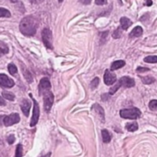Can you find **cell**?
<instances>
[{
	"label": "cell",
	"instance_id": "cell-1",
	"mask_svg": "<svg viewBox=\"0 0 157 157\" xmlns=\"http://www.w3.org/2000/svg\"><path fill=\"white\" fill-rule=\"evenodd\" d=\"M38 27V22L34 17L27 16L24 17L20 23V31L22 34L26 36H32L36 33Z\"/></svg>",
	"mask_w": 157,
	"mask_h": 157
},
{
	"label": "cell",
	"instance_id": "cell-2",
	"mask_svg": "<svg viewBox=\"0 0 157 157\" xmlns=\"http://www.w3.org/2000/svg\"><path fill=\"white\" fill-rule=\"evenodd\" d=\"M120 116L126 119H133L136 120L141 116V112L139 108H129V109H122L120 111Z\"/></svg>",
	"mask_w": 157,
	"mask_h": 157
},
{
	"label": "cell",
	"instance_id": "cell-3",
	"mask_svg": "<svg viewBox=\"0 0 157 157\" xmlns=\"http://www.w3.org/2000/svg\"><path fill=\"white\" fill-rule=\"evenodd\" d=\"M43 97H44V107L46 112H49L52 108L53 103H54V94L50 90L45 91L43 92Z\"/></svg>",
	"mask_w": 157,
	"mask_h": 157
},
{
	"label": "cell",
	"instance_id": "cell-4",
	"mask_svg": "<svg viewBox=\"0 0 157 157\" xmlns=\"http://www.w3.org/2000/svg\"><path fill=\"white\" fill-rule=\"evenodd\" d=\"M30 97L32 99V102H33V111H32V117L31 119V123H30V126L31 127H34L36 124L38 123V120H39V117H40V107H39V104L37 103L33 97L32 95L30 93Z\"/></svg>",
	"mask_w": 157,
	"mask_h": 157
},
{
	"label": "cell",
	"instance_id": "cell-5",
	"mask_svg": "<svg viewBox=\"0 0 157 157\" xmlns=\"http://www.w3.org/2000/svg\"><path fill=\"white\" fill-rule=\"evenodd\" d=\"M42 39L44 42V44L49 48V49H52L53 48V36H52V32L48 29V28H44L42 32Z\"/></svg>",
	"mask_w": 157,
	"mask_h": 157
},
{
	"label": "cell",
	"instance_id": "cell-6",
	"mask_svg": "<svg viewBox=\"0 0 157 157\" xmlns=\"http://www.w3.org/2000/svg\"><path fill=\"white\" fill-rule=\"evenodd\" d=\"M20 116L18 113H13L9 116H6L3 118V124L5 125V127H10L14 124H17L20 122Z\"/></svg>",
	"mask_w": 157,
	"mask_h": 157
},
{
	"label": "cell",
	"instance_id": "cell-7",
	"mask_svg": "<svg viewBox=\"0 0 157 157\" xmlns=\"http://www.w3.org/2000/svg\"><path fill=\"white\" fill-rule=\"evenodd\" d=\"M15 85L14 80L6 74H0V86L3 88H12Z\"/></svg>",
	"mask_w": 157,
	"mask_h": 157
},
{
	"label": "cell",
	"instance_id": "cell-8",
	"mask_svg": "<svg viewBox=\"0 0 157 157\" xmlns=\"http://www.w3.org/2000/svg\"><path fill=\"white\" fill-rule=\"evenodd\" d=\"M104 81L106 85H114L115 82L116 81V76L111 72L110 70L106 69L104 72Z\"/></svg>",
	"mask_w": 157,
	"mask_h": 157
},
{
	"label": "cell",
	"instance_id": "cell-9",
	"mask_svg": "<svg viewBox=\"0 0 157 157\" xmlns=\"http://www.w3.org/2000/svg\"><path fill=\"white\" fill-rule=\"evenodd\" d=\"M51 89V83L50 80L47 78H43L40 80L39 83V93L43 94V92H44L45 91H48Z\"/></svg>",
	"mask_w": 157,
	"mask_h": 157
},
{
	"label": "cell",
	"instance_id": "cell-10",
	"mask_svg": "<svg viewBox=\"0 0 157 157\" xmlns=\"http://www.w3.org/2000/svg\"><path fill=\"white\" fill-rule=\"evenodd\" d=\"M118 82L120 83V85L125 87V88H131L135 85V81L134 80L130 78V77H128V76H125V77H122L118 80Z\"/></svg>",
	"mask_w": 157,
	"mask_h": 157
},
{
	"label": "cell",
	"instance_id": "cell-11",
	"mask_svg": "<svg viewBox=\"0 0 157 157\" xmlns=\"http://www.w3.org/2000/svg\"><path fill=\"white\" fill-rule=\"evenodd\" d=\"M92 110L97 114V116H99L100 120L102 122L105 121V116H104V110L103 109V107L101 105H99L98 104H95L92 106Z\"/></svg>",
	"mask_w": 157,
	"mask_h": 157
},
{
	"label": "cell",
	"instance_id": "cell-12",
	"mask_svg": "<svg viewBox=\"0 0 157 157\" xmlns=\"http://www.w3.org/2000/svg\"><path fill=\"white\" fill-rule=\"evenodd\" d=\"M31 102L27 99H23L21 104H20V108H21V111L22 113L24 114L25 116H29V113H30V109H31Z\"/></svg>",
	"mask_w": 157,
	"mask_h": 157
},
{
	"label": "cell",
	"instance_id": "cell-13",
	"mask_svg": "<svg viewBox=\"0 0 157 157\" xmlns=\"http://www.w3.org/2000/svg\"><path fill=\"white\" fill-rule=\"evenodd\" d=\"M120 24H121V28L123 30H128L132 24V21L128 19L127 17H122L121 19H120Z\"/></svg>",
	"mask_w": 157,
	"mask_h": 157
},
{
	"label": "cell",
	"instance_id": "cell-14",
	"mask_svg": "<svg viewBox=\"0 0 157 157\" xmlns=\"http://www.w3.org/2000/svg\"><path fill=\"white\" fill-rule=\"evenodd\" d=\"M143 32V30L140 26H137L135 27L133 30L131 31V32L129 33V37L132 38V37H140V36L142 34Z\"/></svg>",
	"mask_w": 157,
	"mask_h": 157
},
{
	"label": "cell",
	"instance_id": "cell-15",
	"mask_svg": "<svg viewBox=\"0 0 157 157\" xmlns=\"http://www.w3.org/2000/svg\"><path fill=\"white\" fill-rule=\"evenodd\" d=\"M126 65V62L124 60H116V61H114L111 65V70H116L118 68H121Z\"/></svg>",
	"mask_w": 157,
	"mask_h": 157
},
{
	"label": "cell",
	"instance_id": "cell-16",
	"mask_svg": "<svg viewBox=\"0 0 157 157\" xmlns=\"http://www.w3.org/2000/svg\"><path fill=\"white\" fill-rule=\"evenodd\" d=\"M102 138H103V141L104 143H109L111 141V134L109 133V131L107 129H103L102 130Z\"/></svg>",
	"mask_w": 157,
	"mask_h": 157
},
{
	"label": "cell",
	"instance_id": "cell-17",
	"mask_svg": "<svg viewBox=\"0 0 157 157\" xmlns=\"http://www.w3.org/2000/svg\"><path fill=\"white\" fill-rule=\"evenodd\" d=\"M126 128L130 131V132H134L136 130H138L139 128V125L136 121H133V122H130V123H128L126 125Z\"/></svg>",
	"mask_w": 157,
	"mask_h": 157
},
{
	"label": "cell",
	"instance_id": "cell-18",
	"mask_svg": "<svg viewBox=\"0 0 157 157\" xmlns=\"http://www.w3.org/2000/svg\"><path fill=\"white\" fill-rule=\"evenodd\" d=\"M22 71H23V74H24V77H25L26 80L29 83H32V80H33V78H32V75L31 74V72L28 69H25V68H23Z\"/></svg>",
	"mask_w": 157,
	"mask_h": 157
},
{
	"label": "cell",
	"instance_id": "cell-19",
	"mask_svg": "<svg viewBox=\"0 0 157 157\" xmlns=\"http://www.w3.org/2000/svg\"><path fill=\"white\" fill-rule=\"evenodd\" d=\"M11 17V13L9 12V10L0 8V18H10Z\"/></svg>",
	"mask_w": 157,
	"mask_h": 157
},
{
	"label": "cell",
	"instance_id": "cell-20",
	"mask_svg": "<svg viewBox=\"0 0 157 157\" xmlns=\"http://www.w3.org/2000/svg\"><path fill=\"white\" fill-rule=\"evenodd\" d=\"M144 62L146 63H157V56H148L143 59Z\"/></svg>",
	"mask_w": 157,
	"mask_h": 157
},
{
	"label": "cell",
	"instance_id": "cell-21",
	"mask_svg": "<svg viewBox=\"0 0 157 157\" xmlns=\"http://www.w3.org/2000/svg\"><path fill=\"white\" fill-rule=\"evenodd\" d=\"M2 96L5 99L9 100V101H14L15 100V95L13 93H11V92H3Z\"/></svg>",
	"mask_w": 157,
	"mask_h": 157
},
{
	"label": "cell",
	"instance_id": "cell-22",
	"mask_svg": "<svg viewBox=\"0 0 157 157\" xmlns=\"http://www.w3.org/2000/svg\"><path fill=\"white\" fill-rule=\"evenodd\" d=\"M141 80L144 84H152L155 81V79L152 76H145L141 78Z\"/></svg>",
	"mask_w": 157,
	"mask_h": 157
},
{
	"label": "cell",
	"instance_id": "cell-23",
	"mask_svg": "<svg viewBox=\"0 0 157 157\" xmlns=\"http://www.w3.org/2000/svg\"><path fill=\"white\" fill-rule=\"evenodd\" d=\"M8 72H9V73H10L11 75H14V74H16L17 72H18V68H17V67H16L13 63L8 64Z\"/></svg>",
	"mask_w": 157,
	"mask_h": 157
},
{
	"label": "cell",
	"instance_id": "cell-24",
	"mask_svg": "<svg viewBox=\"0 0 157 157\" xmlns=\"http://www.w3.org/2000/svg\"><path fill=\"white\" fill-rule=\"evenodd\" d=\"M23 155V147L21 144H18L16 147V153H15V157H22Z\"/></svg>",
	"mask_w": 157,
	"mask_h": 157
},
{
	"label": "cell",
	"instance_id": "cell-25",
	"mask_svg": "<svg viewBox=\"0 0 157 157\" xmlns=\"http://www.w3.org/2000/svg\"><path fill=\"white\" fill-rule=\"evenodd\" d=\"M122 28L120 27V28H117L114 32H113V34H112V36H113V38L114 39H118L119 37H121V35H122Z\"/></svg>",
	"mask_w": 157,
	"mask_h": 157
},
{
	"label": "cell",
	"instance_id": "cell-26",
	"mask_svg": "<svg viewBox=\"0 0 157 157\" xmlns=\"http://www.w3.org/2000/svg\"><path fill=\"white\" fill-rule=\"evenodd\" d=\"M8 53V47L2 43V46H0V57Z\"/></svg>",
	"mask_w": 157,
	"mask_h": 157
},
{
	"label": "cell",
	"instance_id": "cell-27",
	"mask_svg": "<svg viewBox=\"0 0 157 157\" xmlns=\"http://www.w3.org/2000/svg\"><path fill=\"white\" fill-rule=\"evenodd\" d=\"M98 84H99V79L98 78H94L92 81H91V89H92V90H94V89H96L97 88V86H98Z\"/></svg>",
	"mask_w": 157,
	"mask_h": 157
},
{
	"label": "cell",
	"instance_id": "cell-28",
	"mask_svg": "<svg viewBox=\"0 0 157 157\" xmlns=\"http://www.w3.org/2000/svg\"><path fill=\"white\" fill-rule=\"evenodd\" d=\"M149 108L152 111H156L157 110V100H152L149 103Z\"/></svg>",
	"mask_w": 157,
	"mask_h": 157
},
{
	"label": "cell",
	"instance_id": "cell-29",
	"mask_svg": "<svg viewBox=\"0 0 157 157\" xmlns=\"http://www.w3.org/2000/svg\"><path fill=\"white\" fill-rule=\"evenodd\" d=\"M120 87H121V85H120V83L119 82H117L116 84V85H114L110 90H109V94L110 95H112V94H114V93H116V91L120 88Z\"/></svg>",
	"mask_w": 157,
	"mask_h": 157
},
{
	"label": "cell",
	"instance_id": "cell-30",
	"mask_svg": "<svg viewBox=\"0 0 157 157\" xmlns=\"http://www.w3.org/2000/svg\"><path fill=\"white\" fill-rule=\"evenodd\" d=\"M7 141L8 142V144H13L15 141V136L14 135H9L7 138Z\"/></svg>",
	"mask_w": 157,
	"mask_h": 157
},
{
	"label": "cell",
	"instance_id": "cell-31",
	"mask_svg": "<svg viewBox=\"0 0 157 157\" xmlns=\"http://www.w3.org/2000/svg\"><path fill=\"white\" fill-rule=\"evenodd\" d=\"M149 70H150V68H141V67L137 68V72H139V73H143V72H147Z\"/></svg>",
	"mask_w": 157,
	"mask_h": 157
},
{
	"label": "cell",
	"instance_id": "cell-32",
	"mask_svg": "<svg viewBox=\"0 0 157 157\" xmlns=\"http://www.w3.org/2000/svg\"><path fill=\"white\" fill-rule=\"evenodd\" d=\"M106 3H107V0H95V4L99 5V6L105 5Z\"/></svg>",
	"mask_w": 157,
	"mask_h": 157
},
{
	"label": "cell",
	"instance_id": "cell-33",
	"mask_svg": "<svg viewBox=\"0 0 157 157\" xmlns=\"http://www.w3.org/2000/svg\"><path fill=\"white\" fill-rule=\"evenodd\" d=\"M79 1L83 5H89L92 2V0H79Z\"/></svg>",
	"mask_w": 157,
	"mask_h": 157
},
{
	"label": "cell",
	"instance_id": "cell-34",
	"mask_svg": "<svg viewBox=\"0 0 157 157\" xmlns=\"http://www.w3.org/2000/svg\"><path fill=\"white\" fill-rule=\"evenodd\" d=\"M4 105H6V101L0 96V106H4Z\"/></svg>",
	"mask_w": 157,
	"mask_h": 157
},
{
	"label": "cell",
	"instance_id": "cell-35",
	"mask_svg": "<svg viewBox=\"0 0 157 157\" xmlns=\"http://www.w3.org/2000/svg\"><path fill=\"white\" fill-rule=\"evenodd\" d=\"M146 5H147V6H152V2L151 1V0H147Z\"/></svg>",
	"mask_w": 157,
	"mask_h": 157
},
{
	"label": "cell",
	"instance_id": "cell-36",
	"mask_svg": "<svg viewBox=\"0 0 157 157\" xmlns=\"http://www.w3.org/2000/svg\"><path fill=\"white\" fill-rule=\"evenodd\" d=\"M10 1H11L12 3H16V2L18 1V0H10Z\"/></svg>",
	"mask_w": 157,
	"mask_h": 157
},
{
	"label": "cell",
	"instance_id": "cell-37",
	"mask_svg": "<svg viewBox=\"0 0 157 157\" xmlns=\"http://www.w3.org/2000/svg\"><path fill=\"white\" fill-rule=\"evenodd\" d=\"M50 155H51V153H48L46 156H44V157H50Z\"/></svg>",
	"mask_w": 157,
	"mask_h": 157
},
{
	"label": "cell",
	"instance_id": "cell-38",
	"mask_svg": "<svg viewBox=\"0 0 157 157\" xmlns=\"http://www.w3.org/2000/svg\"><path fill=\"white\" fill-rule=\"evenodd\" d=\"M58 1H59L60 3H61V2H63V1H64V0H58Z\"/></svg>",
	"mask_w": 157,
	"mask_h": 157
}]
</instances>
